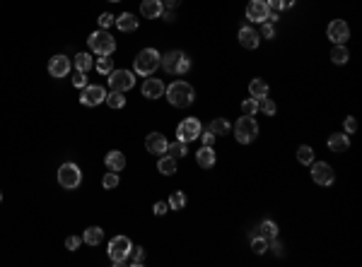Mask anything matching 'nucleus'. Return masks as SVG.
<instances>
[{
    "label": "nucleus",
    "mask_w": 362,
    "mask_h": 267,
    "mask_svg": "<svg viewBox=\"0 0 362 267\" xmlns=\"http://www.w3.org/2000/svg\"><path fill=\"white\" fill-rule=\"evenodd\" d=\"M249 94L254 99H263V96H268V84L263 82V80H251Z\"/></svg>",
    "instance_id": "b1692460"
},
{
    "label": "nucleus",
    "mask_w": 362,
    "mask_h": 267,
    "mask_svg": "<svg viewBox=\"0 0 362 267\" xmlns=\"http://www.w3.org/2000/svg\"><path fill=\"white\" fill-rule=\"evenodd\" d=\"M167 210H169V205H167V203H155V207H152V212L157 214V217L167 214Z\"/></svg>",
    "instance_id": "49530a36"
},
{
    "label": "nucleus",
    "mask_w": 362,
    "mask_h": 267,
    "mask_svg": "<svg viewBox=\"0 0 362 267\" xmlns=\"http://www.w3.org/2000/svg\"><path fill=\"white\" fill-rule=\"evenodd\" d=\"M259 109L266 113V116H273L275 113V104L270 102L268 96H263V99H259Z\"/></svg>",
    "instance_id": "4c0bfd02"
},
{
    "label": "nucleus",
    "mask_w": 362,
    "mask_h": 267,
    "mask_svg": "<svg viewBox=\"0 0 362 267\" xmlns=\"http://www.w3.org/2000/svg\"><path fill=\"white\" fill-rule=\"evenodd\" d=\"M97 70H99L102 75H109V73H112V70H114L112 58H109V55H99V58H97Z\"/></svg>",
    "instance_id": "72a5a7b5"
},
{
    "label": "nucleus",
    "mask_w": 362,
    "mask_h": 267,
    "mask_svg": "<svg viewBox=\"0 0 362 267\" xmlns=\"http://www.w3.org/2000/svg\"><path fill=\"white\" fill-rule=\"evenodd\" d=\"M251 250H254L256 255H263V253L268 250V241L261 239V236H254V239H251Z\"/></svg>",
    "instance_id": "f704fd0d"
},
{
    "label": "nucleus",
    "mask_w": 362,
    "mask_h": 267,
    "mask_svg": "<svg viewBox=\"0 0 362 267\" xmlns=\"http://www.w3.org/2000/svg\"><path fill=\"white\" fill-rule=\"evenodd\" d=\"M348 58H350L348 48H345L343 44H336V48L331 51V60H333L336 65H343V63H348Z\"/></svg>",
    "instance_id": "cd10ccee"
},
{
    "label": "nucleus",
    "mask_w": 362,
    "mask_h": 267,
    "mask_svg": "<svg viewBox=\"0 0 362 267\" xmlns=\"http://www.w3.org/2000/svg\"><path fill=\"white\" fill-rule=\"evenodd\" d=\"M162 17H164V22H174L177 15H174V10H164V12H162Z\"/></svg>",
    "instance_id": "09e8293b"
},
{
    "label": "nucleus",
    "mask_w": 362,
    "mask_h": 267,
    "mask_svg": "<svg viewBox=\"0 0 362 267\" xmlns=\"http://www.w3.org/2000/svg\"><path fill=\"white\" fill-rule=\"evenodd\" d=\"M157 171L162 176H172V174H177V159L172 157H159V161H157Z\"/></svg>",
    "instance_id": "5701e85b"
},
{
    "label": "nucleus",
    "mask_w": 362,
    "mask_h": 267,
    "mask_svg": "<svg viewBox=\"0 0 362 267\" xmlns=\"http://www.w3.org/2000/svg\"><path fill=\"white\" fill-rule=\"evenodd\" d=\"M92 65H94V60H92V55H90V53H77V55H75V70L87 73Z\"/></svg>",
    "instance_id": "bb28decb"
},
{
    "label": "nucleus",
    "mask_w": 362,
    "mask_h": 267,
    "mask_svg": "<svg viewBox=\"0 0 362 267\" xmlns=\"http://www.w3.org/2000/svg\"><path fill=\"white\" fill-rule=\"evenodd\" d=\"M104 99H106V92H104V87H99V84H87L82 89V96H80L82 106H97Z\"/></svg>",
    "instance_id": "f8f14e48"
},
{
    "label": "nucleus",
    "mask_w": 362,
    "mask_h": 267,
    "mask_svg": "<svg viewBox=\"0 0 362 267\" xmlns=\"http://www.w3.org/2000/svg\"><path fill=\"white\" fill-rule=\"evenodd\" d=\"M58 183L63 185L65 190H75L77 185L82 183V171L77 169V164H63L58 169Z\"/></svg>",
    "instance_id": "0eeeda50"
},
{
    "label": "nucleus",
    "mask_w": 362,
    "mask_h": 267,
    "mask_svg": "<svg viewBox=\"0 0 362 267\" xmlns=\"http://www.w3.org/2000/svg\"><path fill=\"white\" fill-rule=\"evenodd\" d=\"M201 132H203V125H201V120L198 118H186L179 123L177 128V140H181V142H193V140L201 138Z\"/></svg>",
    "instance_id": "6e6552de"
},
{
    "label": "nucleus",
    "mask_w": 362,
    "mask_h": 267,
    "mask_svg": "<svg viewBox=\"0 0 362 267\" xmlns=\"http://www.w3.org/2000/svg\"><path fill=\"white\" fill-rule=\"evenodd\" d=\"M355 130H357V120H355L353 116H348V118H345V132L350 135V132H355Z\"/></svg>",
    "instance_id": "c03bdc74"
},
{
    "label": "nucleus",
    "mask_w": 362,
    "mask_h": 267,
    "mask_svg": "<svg viewBox=\"0 0 362 267\" xmlns=\"http://www.w3.org/2000/svg\"><path fill=\"white\" fill-rule=\"evenodd\" d=\"M159 65H162L169 75H184V73H188V68H191V58H188L184 51H169V53L162 55V63Z\"/></svg>",
    "instance_id": "20e7f679"
},
{
    "label": "nucleus",
    "mask_w": 362,
    "mask_h": 267,
    "mask_svg": "<svg viewBox=\"0 0 362 267\" xmlns=\"http://www.w3.org/2000/svg\"><path fill=\"white\" fill-rule=\"evenodd\" d=\"M348 147H350V138H348V135H341V132L328 135V149H331V152L341 154V152H348Z\"/></svg>",
    "instance_id": "a211bd4d"
},
{
    "label": "nucleus",
    "mask_w": 362,
    "mask_h": 267,
    "mask_svg": "<svg viewBox=\"0 0 362 267\" xmlns=\"http://www.w3.org/2000/svg\"><path fill=\"white\" fill-rule=\"evenodd\" d=\"M208 130H210L213 135H227V132L232 130V125H230L225 118H215L213 123H210V128H208Z\"/></svg>",
    "instance_id": "c756f323"
},
{
    "label": "nucleus",
    "mask_w": 362,
    "mask_h": 267,
    "mask_svg": "<svg viewBox=\"0 0 362 267\" xmlns=\"http://www.w3.org/2000/svg\"><path fill=\"white\" fill-rule=\"evenodd\" d=\"M196 161H198V166L201 169H213L215 166V152L213 147H201L198 152H196Z\"/></svg>",
    "instance_id": "412c9836"
},
{
    "label": "nucleus",
    "mask_w": 362,
    "mask_h": 267,
    "mask_svg": "<svg viewBox=\"0 0 362 267\" xmlns=\"http://www.w3.org/2000/svg\"><path fill=\"white\" fill-rule=\"evenodd\" d=\"M87 44H90V51L97 55H112L114 51H116V39H114L106 29L92 31L90 39H87Z\"/></svg>",
    "instance_id": "7ed1b4c3"
},
{
    "label": "nucleus",
    "mask_w": 362,
    "mask_h": 267,
    "mask_svg": "<svg viewBox=\"0 0 362 267\" xmlns=\"http://www.w3.org/2000/svg\"><path fill=\"white\" fill-rule=\"evenodd\" d=\"M104 161H106V169H109V171H116V174L126 169V157H123V152H119V149L109 152Z\"/></svg>",
    "instance_id": "6ab92c4d"
},
{
    "label": "nucleus",
    "mask_w": 362,
    "mask_h": 267,
    "mask_svg": "<svg viewBox=\"0 0 362 267\" xmlns=\"http://www.w3.org/2000/svg\"><path fill=\"white\" fill-rule=\"evenodd\" d=\"M48 73L51 77H65V75L70 73V60L65 58V55H53L51 60H48Z\"/></svg>",
    "instance_id": "2eb2a0df"
},
{
    "label": "nucleus",
    "mask_w": 362,
    "mask_h": 267,
    "mask_svg": "<svg viewBox=\"0 0 362 267\" xmlns=\"http://www.w3.org/2000/svg\"><path fill=\"white\" fill-rule=\"evenodd\" d=\"M162 5H164V10H177L181 5V0H162Z\"/></svg>",
    "instance_id": "de8ad7c7"
},
{
    "label": "nucleus",
    "mask_w": 362,
    "mask_h": 267,
    "mask_svg": "<svg viewBox=\"0 0 362 267\" xmlns=\"http://www.w3.org/2000/svg\"><path fill=\"white\" fill-rule=\"evenodd\" d=\"M73 84L77 87V89H85V87H87V75H85V73H80V70H75Z\"/></svg>",
    "instance_id": "ea45409f"
},
{
    "label": "nucleus",
    "mask_w": 362,
    "mask_h": 267,
    "mask_svg": "<svg viewBox=\"0 0 362 267\" xmlns=\"http://www.w3.org/2000/svg\"><path fill=\"white\" fill-rule=\"evenodd\" d=\"M169 207L172 210H181V207H186V195L181 193V190H177V193H172V197H169Z\"/></svg>",
    "instance_id": "c9c22d12"
},
{
    "label": "nucleus",
    "mask_w": 362,
    "mask_h": 267,
    "mask_svg": "<svg viewBox=\"0 0 362 267\" xmlns=\"http://www.w3.org/2000/svg\"><path fill=\"white\" fill-rule=\"evenodd\" d=\"M167 92V99L172 106H177V109H186V106H191L196 99V94H193V87L188 82H184V80H177V82H172L164 89Z\"/></svg>",
    "instance_id": "f257e3e1"
},
{
    "label": "nucleus",
    "mask_w": 362,
    "mask_h": 267,
    "mask_svg": "<svg viewBox=\"0 0 362 267\" xmlns=\"http://www.w3.org/2000/svg\"><path fill=\"white\" fill-rule=\"evenodd\" d=\"M201 140H203V147H213V142H215V135L208 130V132H201Z\"/></svg>",
    "instance_id": "a18cd8bd"
},
{
    "label": "nucleus",
    "mask_w": 362,
    "mask_h": 267,
    "mask_svg": "<svg viewBox=\"0 0 362 267\" xmlns=\"http://www.w3.org/2000/svg\"><path fill=\"white\" fill-rule=\"evenodd\" d=\"M268 3V8H273V10H283V3L285 0H266Z\"/></svg>",
    "instance_id": "8fccbe9b"
},
{
    "label": "nucleus",
    "mask_w": 362,
    "mask_h": 267,
    "mask_svg": "<svg viewBox=\"0 0 362 267\" xmlns=\"http://www.w3.org/2000/svg\"><path fill=\"white\" fill-rule=\"evenodd\" d=\"M268 12H270V8H268V3L266 0H251L249 3V8H246V19H251V22H266L268 19Z\"/></svg>",
    "instance_id": "ddd939ff"
},
{
    "label": "nucleus",
    "mask_w": 362,
    "mask_h": 267,
    "mask_svg": "<svg viewBox=\"0 0 362 267\" xmlns=\"http://www.w3.org/2000/svg\"><path fill=\"white\" fill-rule=\"evenodd\" d=\"M116 27L121 31H135L138 29V19H135V15H130V12H123L121 17H116Z\"/></svg>",
    "instance_id": "4be33fe9"
},
{
    "label": "nucleus",
    "mask_w": 362,
    "mask_h": 267,
    "mask_svg": "<svg viewBox=\"0 0 362 267\" xmlns=\"http://www.w3.org/2000/svg\"><path fill=\"white\" fill-rule=\"evenodd\" d=\"M162 12H164L162 0H143V3H140V15H143V17L157 19V17H162Z\"/></svg>",
    "instance_id": "dca6fc26"
},
{
    "label": "nucleus",
    "mask_w": 362,
    "mask_h": 267,
    "mask_svg": "<svg viewBox=\"0 0 362 267\" xmlns=\"http://www.w3.org/2000/svg\"><path fill=\"white\" fill-rule=\"evenodd\" d=\"M104 188H106V190H112V188H116V185H119V174H116V171H112V174H106L104 176Z\"/></svg>",
    "instance_id": "58836bf2"
},
{
    "label": "nucleus",
    "mask_w": 362,
    "mask_h": 267,
    "mask_svg": "<svg viewBox=\"0 0 362 267\" xmlns=\"http://www.w3.org/2000/svg\"><path fill=\"white\" fill-rule=\"evenodd\" d=\"M126 262H130L133 267H140L143 262H145V250L140 248H130V253H128V258H126Z\"/></svg>",
    "instance_id": "2f4dec72"
},
{
    "label": "nucleus",
    "mask_w": 362,
    "mask_h": 267,
    "mask_svg": "<svg viewBox=\"0 0 362 267\" xmlns=\"http://www.w3.org/2000/svg\"><path fill=\"white\" fill-rule=\"evenodd\" d=\"M312 178H314V183H319V185H331L336 181V174L326 161H316V164L312 166Z\"/></svg>",
    "instance_id": "9b49d317"
},
{
    "label": "nucleus",
    "mask_w": 362,
    "mask_h": 267,
    "mask_svg": "<svg viewBox=\"0 0 362 267\" xmlns=\"http://www.w3.org/2000/svg\"><path fill=\"white\" fill-rule=\"evenodd\" d=\"M143 96L145 99H159V96H164V84L155 80V77H150L143 82Z\"/></svg>",
    "instance_id": "f3484780"
},
{
    "label": "nucleus",
    "mask_w": 362,
    "mask_h": 267,
    "mask_svg": "<svg viewBox=\"0 0 362 267\" xmlns=\"http://www.w3.org/2000/svg\"><path fill=\"white\" fill-rule=\"evenodd\" d=\"M259 41H261L259 34H256L251 27H241L239 29V44L244 48H259Z\"/></svg>",
    "instance_id": "aec40b11"
},
{
    "label": "nucleus",
    "mask_w": 362,
    "mask_h": 267,
    "mask_svg": "<svg viewBox=\"0 0 362 267\" xmlns=\"http://www.w3.org/2000/svg\"><path fill=\"white\" fill-rule=\"evenodd\" d=\"M259 135V123L254 120V116H241L234 123V138L239 140L241 145H249L251 140H256Z\"/></svg>",
    "instance_id": "39448f33"
},
{
    "label": "nucleus",
    "mask_w": 362,
    "mask_h": 267,
    "mask_svg": "<svg viewBox=\"0 0 362 267\" xmlns=\"http://www.w3.org/2000/svg\"><path fill=\"white\" fill-rule=\"evenodd\" d=\"M167 138L162 135V132H150L148 138H145V149H148L150 154H167Z\"/></svg>",
    "instance_id": "4468645a"
},
{
    "label": "nucleus",
    "mask_w": 362,
    "mask_h": 267,
    "mask_svg": "<svg viewBox=\"0 0 362 267\" xmlns=\"http://www.w3.org/2000/svg\"><path fill=\"white\" fill-rule=\"evenodd\" d=\"M326 34H328V39H331L333 44H345V41L350 39L348 22H343V19H333V22L328 24V29H326Z\"/></svg>",
    "instance_id": "9d476101"
},
{
    "label": "nucleus",
    "mask_w": 362,
    "mask_h": 267,
    "mask_svg": "<svg viewBox=\"0 0 362 267\" xmlns=\"http://www.w3.org/2000/svg\"><path fill=\"white\" fill-rule=\"evenodd\" d=\"M162 63V55L155 51V48H143L138 55H135V75H143V77H150L155 75V70Z\"/></svg>",
    "instance_id": "f03ea898"
},
{
    "label": "nucleus",
    "mask_w": 362,
    "mask_h": 267,
    "mask_svg": "<svg viewBox=\"0 0 362 267\" xmlns=\"http://www.w3.org/2000/svg\"><path fill=\"white\" fill-rule=\"evenodd\" d=\"M130 248H133V243H130L128 236H116V239H112V243H109V260H112L114 265H126V258H128Z\"/></svg>",
    "instance_id": "423d86ee"
},
{
    "label": "nucleus",
    "mask_w": 362,
    "mask_h": 267,
    "mask_svg": "<svg viewBox=\"0 0 362 267\" xmlns=\"http://www.w3.org/2000/svg\"><path fill=\"white\" fill-rule=\"evenodd\" d=\"M112 3H119V0H112Z\"/></svg>",
    "instance_id": "3c124183"
},
{
    "label": "nucleus",
    "mask_w": 362,
    "mask_h": 267,
    "mask_svg": "<svg viewBox=\"0 0 362 267\" xmlns=\"http://www.w3.org/2000/svg\"><path fill=\"white\" fill-rule=\"evenodd\" d=\"M297 159H299V164H312V161H314V149L302 145V147L297 149Z\"/></svg>",
    "instance_id": "473e14b6"
},
{
    "label": "nucleus",
    "mask_w": 362,
    "mask_h": 267,
    "mask_svg": "<svg viewBox=\"0 0 362 267\" xmlns=\"http://www.w3.org/2000/svg\"><path fill=\"white\" fill-rule=\"evenodd\" d=\"M104 102L109 104L112 109H123L126 106V96H123V92H116V89H112V92L106 94V99Z\"/></svg>",
    "instance_id": "c85d7f7f"
},
{
    "label": "nucleus",
    "mask_w": 362,
    "mask_h": 267,
    "mask_svg": "<svg viewBox=\"0 0 362 267\" xmlns=\"http://www.w3.org/2000/svg\"><path fill=\"white\" fill-rule=\"evenodd\" d=\"M0 200H3V195H0Z\"/></svg>",
    "instance_id": "603ef678"
},
{
    "label": "nucleus",
    "mask_w": 362,
    "mask_h": 267,
    "mask_svg": "<svg viewBox=\"0 0 362 267\" xmlns=\"http://www.w3.org/2000/svg\"><path fill=\"white\" fill-rule=\"evenodd\" d=\"M241 111H244V116H254L256 111H259V99H246V102L241 104Z\"/></svg>",
    "instance_id": "e433bc0d"
},
{
    "label": "nucleus",
    "mask_w": 362,
    "mask_h": 267,
    "mask_svg": "<svg viewBox=\"0 0 362 267\" xmlns=\"http://www.w3.org/2000/svg\"><path fill=\"white\" fill-rule=\"evenodd\" d=\"M65 248H68V250H77V248H80V239H77V236H68V239H65Z\"/></svg>",
    "instance_id": "79ce46f5"
},
{
    "label": "nucleus",
    "mask_w": 362,
    "mask_h": 267,
    "mask_svg": "<svg viewBox=\"0 0 362 267\" xmlns=\"http://www.w3.org/2000/svg\"><path fill=\"white\" fill-rule=\"evenodd\" d=\"M256 233H259L261 239H266V241H270V239H278V226L273 224V221H263L259 229H256Z\"/></svg>",
    "instance_id": "393cba45"
},
{
    "label": "nucleus",
    "mask_w": 362,
    "mask_h": 267,
    "mask_svg": "<svg viewBox=\"0 0 362 267\" xmlns=\"http://www.w3.org/2000/svg\"><path fill=\"white\" fill-rule=\"evenodd\" d=\"M109 84L116 92H128L135 87V73L130 70H112L109 73Z\"/></svg>",
    "instance_id": "1a4fd4ad"
},
{
    "label": "nucleus",
    "mask_w": 362,
    "mask_h": 267,
    "mask_svg": "<svg viewBox=\"0 0 362 267\" xmlns=\"http://www.w3.org/2000/svg\"><path fill=\"white\" fill-rule=\"evenodd\" d=\"M167 152L172 157H186V154H188V147H186V142H181V140H174V142L167 145Z\"/></svg>",
    "instance_id": "7c9ffc66"
},
{
    "label": "nucleus",
    "mask_w": 362,
    "mask_h": 267,
    "mask_svg": "<svg viewBox=\"0 0 362 267\" xmlns=\"http://www.w3.org/2000/svg\"><path fill=\"white\" fill-rule=\"evenodd\" d=\"M114 22H116V17H114V15H109V12H104L102 17H99V27H102V29H109Z\"/></svg>",
    "instance_id": "a19ab883"
},
{
    "label": "nucleus",
    "mask_w": 362,
    "mask_h": 267,
    "mask_svg": "<svg viewBox=\"0 0 362 267\" xmlns=\"http://www.w3.org/2000/svg\"><path fill=\"white\" fill-rule=\"evenodd\" d=\"M261 34H263L266 39H273V37H275V29H273V24H270V22H263V29H261Z\"/></svg>",
    "instance_id": "37998d69"
},
{
    "label": "nucleus",
    "mask_w": 362,
    "mask_h": 267,
    "mask_svg": "<svg viewBox=\"0 0 362 267\" xmlns=\"http://www.w3.org/2000/svg\"><path fill=\"white\" fill-rule=\"evenodd\" d=\"M104 239V231L99 229V226H90V229L85 231V243H90V246H99Z\"/></svg>",
    "instance_id": "a878e982"
}]
</instances>
